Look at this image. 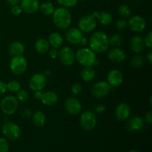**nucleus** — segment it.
<instances>
[{"label": "nucleus", "mask_w": 152, "mask_h": 152, "mask_svg": "<svg viewBox=\"0 0 152 152\" xmlns=\"http://www.w3.org/2000/svg\"><path fill=\"white\" fill-rule=\"evenodd\" d=\"M20 83L16 80H11L7 83V89L10 92H17L18 91L20 90Z\"/></svg>", "instance_id": "nucleus-32"}, {"label": "nucleus", "mask_w": 152, "mask_h": 152, "mask_svg": "<svg viewBox=\"0 0 152 152\" xmlns=\"http://www.w3.org/2000/svg\"><path fill=\"white\" fill-rule=\"evenodd\" d=\"M75 59L80 65L86 66H93L96 60L95 52L91 48H82L79 49L75 54Z\"/></svg>", "instance_id": "nucleus-3"}, {"label": "nucleus", "mask_w": 152, "mask_h": 152, "mask_svg": "<svg viewBox=\"0 0 152 152\" xmlns=\"http://www.w3.org/2000/svg\"><path fill=\"white\" fill-rule=\"evenodd\" d=\"M25 52V46L20 42H13L9 45L8 53L10 56H20Z\"/></svg>", "instance_id": "nucleus-23"}, {"label": "nucleus", "mask_w": 152, "mask_h": 152, "mask_svg": "<svg viewBox=\"0 0 152 152\" xmlns=\"http://www.w3.org/2000/svg\"><path fill=\"white\" fill-rule=\"evenodd\" d=\"M144 48H145V44L142 37L137 35L132 37L130 40V48L134 53H140Z\"/></svg>", "instance_id": "nucleus-21"}, {"label": "nucleus", "mask_w": 152, "mask_h": 152, "mask_svg": "<svg viewBox=\"0 0 152 152\" xmlns=\"http://www.w3.org/2000/svg\"><path fill=\"white\" fill-rule=\"evenodd\" d=\"M58 57L61 63L65 66H71L75 60V53L70 47L62 48L58 53Z\"/></svg>", "instance_id": "nucleus-10"}, {"label": "nucleus", "mask_w": 152, "mask_h": 152, "mask_svg": "<svg viewBox=\"0 0 152 152\" xmlns=\"http://www.w3.org/2000/svg\"><path fill=\"white\" fill-rule=\"evenodd\" d=\"M123 82V75L119 70L114 69L108 75V83L111 87H119Z\"/></svg>", "instance_id": "nucleus-17"}, {"label": "nucleus", "mask_w": 152, "mask_h": 152, "mask_svg": "<svg viewBox=\"0 0 152 152\" xmlns=\"http://www.w3.org/2000/svg\"><path fill=\"white\" fill-rule=\"evenodd\" d=\"M32 120L34 124L37 127L42 128L45 126L46 122H47V118H46L45 114L42 111H37L33 114Z\"/></svg>", "instance_id": "nucleus-25"}, {"label": "nucleus", "mask_w": 152, "mask_h": 152, "mask_svg": "<svg viewBox=\"0 0 152 152\" xmlns=\"http://www.w3.org/2000/svg\"><path fill=\"white\" fill-rule=\"evenodd\" d=\"M28 68V61L22 55L13 56L10 62V69L16 75H21Z\"/></svg>", "instance_id": "nucleus-5"}, {"label": "nucleus", "mask_w": 152, "mask_h": 152, "mask_svg": "<svg viewBox=\"0 0 152 152\" xmlns=\"http://www.w3.org/2000/svg\"><path fill=\"white\" fill-rule=\"evenodd\" d=\"M56 1L62 7H66V8L75 7L78 2V0H56Z\"/></svg>", "instance_id": "nucleus-33"}, {"label": "nucleus", "mask_w": 152, "mask_h": 152, "mask_svg": "<svg viewBox=\"0 0 152 152\" xmlns=\"http://www.w3.org/2000/svg\"><path fill=\"white\" fill-rule=\"evenodd\" d=\"M144 40V44L145 46H146L148 48H152V31H149L148 34L145 36Z\"/></svg>", "instance_id": "nucleus-38"}, {"label": "nucleus", "mask_w": 152, "mask_h": 152, "mask_svg": "<svg viewBox=\"0 0 152 152\" xmlns=\"http://www.w3.org/2000/svg\"><path fill=\"white\" fill-rule=\"evenodd\" d=\"M7 90V84L3 81H1V80H0V95L5 93Z\"/></svg>", "instance_id": "nucleus-43"}, {"label": "nucleus", "mask_w": 152, "mask_h": 152, "mask_svg": "<svg viewBox=\"0 0 152 152\" xmlns=\"http://www.w3.org/2000/svg\"><path fill=\"white\" fill-rule=\"evenodd\" d=\"M131 64H132V65L134 68H141L145 64V58L142 56H141V55H135L131 59Z\"/></svg>", "instance_id": "nucleus-30"}, {"label": "nucleus", "mask_w": 152, "mask_h": 152, "mask_svg": "<svg viewBox=\"0 0 152 152\" xmlns=\"http://www.w3.org/2000/svg\"><path fill=\"white\" fill-rule=\"evenodd\" d=\"M145 122L148 125H151L152 123V112L151 111H148L145 115Z\"/></svg>", "instance_id": "nucleus-42"}, {"label": "nucleus", "mask_w": 152, "mask_h": 152, "mask_svg": "<svg viewBox=\"0 0 152 152\" xmlns=\"http://www.w3.org/2000/svg\"><path fill=\"white\" fill-rule=\"evenodd\" d=\"M129 152H139L138 151H137V150H134V149H133V150H131Z\"/></svg>", "instance_id": "nucleus-50"}, {"label": "nucleus", "mask_w": 152, "mask_h": 152, "mask_svg": "<svg viewBox=\"0 0 152 152\" xmlns=\"http://www.w3.org/2000/svg\"><path fill=\"white\" fill-rule=\"evenodd\" d=\"M48 53L49 56H50V58H52V59H56V58H57L58 53H59V51L57 50V49L52 48V49H50V50L49 49V50L48 51Z\"/></svg>", "instance_id": "nucleus-41"}, {"label": "nucleus", "mask_w": 152, "mask_h": 152, "mask_svg": "<svg viewBox=\"0 0 152 152\" xmlns=\"http://www.w3.org/2000/svg\"><path fill=\"white\" fill-rule=\"evenodd\" d=\"M20 6L22 11L26 13H34L39 10V0H22L20 1Z\"/></svg>", "instance_id": "nucleus-19"}, {"label": "nucleus", "mask_w": 152, "mask_h": 152, "mask_svg": "<svg viewBox=\"0 0 152 152\" xmlns=\"http://www.w3.org/2000/svg\"><path fill=\"white\" fill-rule=\"evenodd\" d=\"M96 24H97V20L93 14L86 15L80 19L78 27L82 32L90 33L96 28Z\"/></svg>", "instance_id": "nucleus-7"}, {"label": "nucleus", "mask_w": 152, "mask_h": 152, "mask_svg": "<svg viewBox=\"0 0 152 152\" xmlns=\"http://www.w3.org/2000/svg\"><path fill=\"white\" fill-rule=\"evenodd\" d=\"M146 59L150 64L152 63V50H150L146 54Z\"/></svg>", "instance_id": "nucleus-47"}, {"label": "nucleus", "mask_w": 152, "mask_h": 152, "mask_svg": "<svg viewBox=\"0 0 152 152\" xmlns=\"http://www.w3.org/2000/svg\"><path fill=\"white\" fill-rule=\"evenodd\" d=\"M58 95L52 91H48L42 92V95L40 100L42 101L44 105L47 106H52L54 105L58 102Z\"/></svg>", "instance_id": "nucleus-20"}, {"label": "nucleus", "mask_w": 152, "mask_h": 152, "mask_svg": "<svg viewBox=\"0 0 152 152\" xmlns=\"http://www.w3.org/2000/svg\"><path fill=\"white\" fill-rule=\"evenodd\" d=\"M131 114L130 106L127 103L121 102L118 104L115 110L116 118L118 121H126L129 119Z\"/></svg>", "instance_id": "nucleus-15"}, {"label": "nucleus", "mask_w": 152, "mask_h": 152, "mask_svg": "<svg viewBox=\"0 0 152 152\" xmlns=\"http://www.w3.org/2000/svg\"><path fill=\"white\" fill-rule=\"evenodd\" d=\"M144 126V120L138 116L132 117L128 120L126 127L130 132H136L140 131Z\"/></svg>", "instance_id": "nucleus-18"}, {"label": "nucleus", "mask_w": 152, "mask_h": 152, "mask_svg": "<svg viewBox=\"0 0 152 152\" xmlns=\"http://www.w3.org/2000/svg\"><path fill=\"white\" fill-rule=\"evenodd\" d=\"M53 22L55 26L60 30H65L69 28L71 24V13L68 8L64 7L55 9L53 13Z\"/></svg>", "instance_id": "nucleus-1"}, {"label": "nucleus", "mask_w": 152, "mask_h": 152, "mask_svg": "<svg viewBox=\"0 0 152 152\" xmlns=\"http://www.w3.org/2000/svg\"><path fill=\"white\" fill-rule=\"evenodd\" d=\"M83 91V86L79 83H74L72 86H71V91L73 95L74 96H78Z\"/></svg>", "instance_id": "nucleus-35"}, {"label": "nucleus", "mask_w": 152, "mask_h": 152, "mask_svg": "<svg viewBox=\"0 0 152 152\" xmlns=\"http://www.w3.org/2000/svg\"><path fill=\"white\" fill-rule=\"evenodd\" d=\"M22 114L24 117L27 118V117H29L31 115V112L29 109H28V108H25V109L22 111Z\"/></svg>", "instance_id": "nucleus-45"}, {"label": "nucleus", "mask_w": 152, "mask_h": 152, "mask_svg": "<svg viewBox=\"0 0 152 152\" xmlns=\"http://www.w3.org/2000/svg\"><path fill=\"white\" fill-rule=\"evenodd\" d=\"M105 111V106L102 103H98L94 107V113L96 114H102Z\"/></svg>", "instance_id": "nucleus-40"}, {"label": "nucleus", "mask_w": 152, "mask_h": 152, "mask_svg": "<svg viewBox=\"0 0 152 152\" xmlns=\"http://www.w3.org/2000/svg\"><path fill=\"white\" fill-rule=\"evenodd\" d=\"M128 27V22L125 19H120L116 23V28H117L118 31H124L126 29V28Z\"/></svg>", "instance_id": "nucleus-36"}, {"label": "nucleus", "mask_w": 152, "mask_h": 152, "mask_svg": "<svg viewBox=\"0 0 152 152\" xmlns=\"http://www.w3.org/2000/svg\"><path fill=\"white\" fill-rule=\"evenodd\" d=\"M2 134L6 138L11 140H15L20 137L21 129L19 126L15 123L8 122L5 123L1 128Z\"/></svg>", "instance_id": "nucleus-8"}, {"label": "nucleus", "mask_w": 152, "mask_h": 152, "mask_svg": "<svg viewBox=\"0 0 152 152\" xmlns=\"http://www.w3.org/2000/svg\"><path fill=\"white\" fill-rule=\"evenodd\" d=\"M95 75H96V72L92 66L84 67V68L81 71L82 80L87 83L92 81L94 79Z\"/></svg>", "instance_id": "nucleus-26"}, {"label": "nucleus", "mask_w": 152, "mask_h": 152, "mask_svg": "<svg viewBox=\"0 0 152 152\" xmlns=\"http://www.w3.org/2000/svg\"><path fill=\"white\" fill-rule=\"evenodd\" d=\"M65 111L71 115H77L81 112L82 105L75 97H69L65 102Z\"/></svg>", "instance_id": "nucleus-14"}, {"label": "nucleus", "mask_w": 152, "mask_h": 152, "mask_svg": "<svg viewBox=\"0 0 152 152\" xmlns=\"http://www.w3.org/2000/svg\"><path fill=\"white\" fill-rule=\"evenodd\" d=\"M87 43H88V42H87V40H86V39L83 37V39H82V41H81V42H80V44H82L83 45H86Z\"/></svg>", "instance_id": "nucleus-48"}, {"label": "nucleus", "mask_w": 152, "mask_h": 152, "mask_svg": "<svg viewBox=\"0 0 152 152\" xmlns=\"http://www.w3.org/2000/svg\"><path fill=\"white\" fill-rule=\"evenodd\" d=\"M11 10L12 14L14 15V16H19V15H20L22 12V7H21V6L19 5V4L12 6L11 10Z\"/></svg>", "instance_id": "nucleus-39"}, {"label": "nucleus", "mask_w": 152, "mask_h": 152, "mask_svg": "<svg viewBox=\"0 0 152 152\" xmlns=\"http://www.w3.org/2000/svg\"><path fill=\"white\" fill-rule=\"evenodd\" d=\"M78 1H79V0H78ZM80 1H86V0H80Z\"/></svg>", "instance_id": "nucleus-51"}, {"label": "nucleus", "mask_w": 152, "mask_h": 152, "mask_svg": "<svg viewBox=\"0 0 152 152\" xmlns=\"http://www.w3.org/2000/svg\"><path fill=\"white\" fill-rule=\"evenodd\" d=\"M29 98V94L27 91L26 90H24V89H22V90H19L17 91V94H16V99H17L18 101L19 102H26L27 100Z\"/></svg>", "instance_id": "nucleus-34"}, {"label": "nucleus", "mask_w": 152, "mask_h": 152, "mask_svg": "<svg viewBox=\"0 0 152 152\" xmlns=\"http://www.w3.org/2000/svg\"><path fill=\"white\" fill-rule=\"evenodd\" d=\"M48 41L50 46H51L53 48L58 49L62 47V44H63V37L59 33L53 32L49 36V39Z\"/></svg>", "instance_id": "nucleus-24"}, {"label": "nucleus", "mask_w": 152, "mask_h": 152, "mask_svg": "<svg viewBox=\"0 0 152 152\" xmlns=\"http://www.w3.org/2000/svg\"><path fill=\"white\" fill-rule=\"evenodd\" d=\"M47 85V77L45 74L38 73L33 76L29 81V87L31 90L42 91Z\"/></svg>", "instance_id": "nucleus-11"}, {"label": "nucleus", "mask_w": 152, "mask_h": 152, "mask_svg": "<svg viewBox=\"0 0 152 152\" xmlns=\"http://www.w3.org/2000/svg\"><path fill=\"white\" fill-rule=\"evenodd\" d=\"M108 42L109 45H111L112 47H119L123 44V39L120 34H114L108 38Z\"/></svg>", "instance_id": "nucleus-29"}, {"label": "nucleus", "mask_w": 152, "mask_h": 152, "mask_svg": "<svg viewBox=\"0 0 152 152\" xmlns=\"http://www.w3.org/2000/svg\"><path fill=\"white\" fill-rule=\"evenodd\" d=\"M7 1V4L10 6L16 5V4H19L20 3L21 0H5Z\"/></svg>", "instance_id": "nucleus-44"}, {"label": "nucleus", "mask_w": 152, "mask_h": 152, "mask_svg": "<svg viewBox=\"0 0 152 152\" xmlns=\"http://www.w3.org/2000/svg\"><path fill=\"white\" fill-rule=\"evenodd\" d=\"M111 86L107 82L101 81L92 86L91 94L96 99H102L110 93Z\"/></svg>", "instance_id": "nucleus-9"}, {"label": "nucleus", "mask_w": 152, "mask_h": 152, "mask_svg": "<svg viewBox=\"0 0 152 152\" xmlns=\"http://www.w3.org/2000/svg\"><path fill=\"white\" fill-rule=\"evenodd\" d=\"M9 151V144L4 138L0 137V152H7Z\"/></svg>", "instance_id": "nucleus-37"}, {"label": "nucleus", "mask_w": 152, "mask_h": 152, "mask_svg": "<svg viewBox=\"0 0 152 152\" xmlns=\"http://www.w3.org/2000/svg\"><path fill=\"white\" fill-rule=\"evenodd\" d=\"M35 48L38 53H45L50 49V45H49L48 41L45 39H39L35 43Z\"/></svg>", "instance_id": "nucleus-27"}, {"label": "nucleus", "mask_w": 152, "mask_h": 152, "mask_svg": "<svg viewBox=\"0 0 152 152\" xmlns=\"http://www.w3.org/2000/svg\"><path fill=\"white\" fill-rule=\"evenodd\" d=\"M39 9L40 12L45 16H50L54 12L55 7L53 4L50 1H44L39 4Z\"/></svg>", "instance_id": "nucleus-28"}, {"label": "nucleus", "mask_w": 152, "mask_h": 152, "mask_svg": "<svg viewBox=\"0 0 152 152\" xmlns=\"http://www.w3.org/2000/svg\"><path fill=\"white\" fill-rule=\"evenodd\" d=\"M108 57L112 62L120 64L126 59V55L123 50L119 48L118 47H113L108 51Z\"/></svg>", "instance_id": "nucleus-16"}, {"label": "nucleus", "mask_w": 152, "mask_h": 152, "mask_svg": "<svg viewBox=\"0 0 152 152\" xmlns=\"http://www.w3.org/2000/svg\"><path fill=\"white\" fill-rule=\"evenodd\" d=\"M149 104L150 105H152V96H150L149 98Z\"/></svg>", "instance_id": "nucleus-49"}, {"label": "nucleus", "mask_w": 152, "mask_h": 152, "mask_svg": "<svg viewBox=\"0 0 152 152\" xmlns=\"http://www.w3.org/2000/svg\"><path fill=\"white\" fill-rule=\"evenodd\" d=\"M118 13L123 19H127L131 15L130 7L127 4H120L118 7Z\"/></svg>", "instance_id": "nucleus-31"}, {"label": "nucleus", "mask_w": 152, "mask_h": 152, "mask_svg": "<svg viewBox=\"0 0 152 152\" xmlns=\"http://www.w3.org/2000/svg\"><path fill=\"white\" fill-rule=\"evenodd\" d=\"M34 97L36 98L37 99H41L42 95V91H36L34 92Z\"/></svg>", "instance_id": "nucleus-46"}, {"label": "nucleus", "mask_w": 152, "mask_h": 152, "mask_svg": "<svg viewBox=\"0 0 152 152\" xmlns=\"http://www.w3.org/2000/svg\"><path fill=\"white\" fill-rule=\"evenodd\" d=\"M89 46L94 52L103 53L106 51L109 47L108 36L102 31L94 33L89 39Z\"/></svg>", "instance_id": "nucleus-2"}, {"label": "nucleus", "mask_w": 152, "mask_h": 152, "mask_svg": "<svg viewBox=\"0 0 152 152\" xmlns=\"http://www.w3.org/2000/svg\"><path fill=\"white\" fill-rule=\"evenodd\" d=\"M93 15L96 17V20H98V22L101 25L107 26V25H109L112 23V16L111 15V13H108V12H94Z\"/></svg>", "instance_id": "nucleus-22"}, {"label": "nucleus", "mask_w": 152, "mask_h": 152, "mask_svg": "<svg viewBox=\"0 0 152 152\" xmlns=\"http://www.w3.org/2000/svg\"><path fill=\"white\" fill-rule=\"evenodd\" d=\"M80 123L84 130H93L96 125V117L95 113L91 111H86L82 113L80 118Z\"/></svg>", "instance_id": "nucleus-6"}, {"label": "nucleus", "mask_w": 152, "mask_h": 152, "mask_svg": "<svg viewBox=\"0 0 152 152\" xmlns=\"http://www.w3.org/2000/svg\"><path fill=\"white\" fill-rule=\"evenodd\" d=\"M128 26L134 32L140 33L145 30L146 27V22L142 17L138 15H135L130 18L128 22Z\"/></svg>", "instance_id": "nucleus-12"}, {"label": "nucleus", "mask_w": 152, "mask_h": 152, "mask_svg": "<svg viewBox=\"0 0 152 152\" xmlns=\"http://www.w3.org/2000/svg\"><path fill=\"white\" fill-rule=\"evenodd\" d=\"M83 38V32L79 28H71L65 33V39L72 45L80 44Z\"/></svg>", "instance_id": "nucleus-13"}, {"label": "nucleus", "mask_w": 152, "mask_h": 152, "mask_svg": "<svg viewBox=\"0 0 152 152\" xmlns=\"http://www.w3.org/2000/svg\"><path fill=\"white\" fill-rule=\"evenodd\" d=\"M19 106V101L17 100L16 96L8 95L1 99L0 103V108L1 111L6 115H11L13 114L17 110Z\"/></svg>", "instance_id": "nucleus-4"}]
</instances>
